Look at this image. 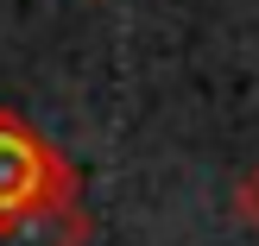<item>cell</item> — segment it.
Segmentation results:
<instances>
[{"label": "cell", "instance_id": "obj_1", "mask_svg": "<svg viewBox=\"0 0 259 246\" xmlns=\"http://www.w3.org/2000/svg\"><path fill=\"white\" fill-rule=\"evenodd\" d=\"M82 196V177L76 164L25 120L19 108L0 101V221H19V215H38L51 202Z\"/></svg>", "mask_w": 259, "mask_h": 246}, {"label": "cell", "instance_id": "obj_2", "mask_svg": "<svg viewBox=\"0 0 259 246\" xmlns=\"http://www.w3.org/2000/svg\"><path fill=\"white\" fill-rule=\"evenodd\" d=\"M95 221H89L82 196L51 202L38 215H19V221H0V246H89Z\"/></svg>", "mask_w": 259, "mask_h": 246}, {"label": "cell", "instance_id": "obj_3", "mask_svg": "<svg viewBox=\"0 0 259 246\" xmlns=\"http://www.w3.org/2000/svg\"><path fill=\"white\" fill-rule=\"evenodd\" d=\"M234 221H240V227H247V234L259 240V158L247 164V177L234 183Z\"/></svg>", "mask_w": 259, "mask_h": 246}]
</instances>
